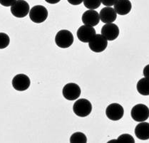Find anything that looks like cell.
<instances>
[{
  "label": "cell",
  "instance_id": "23",
  "mask_svg": "<svg viewBox=\"0 0 149 143\" xmlns=\"http://www.w3.org/2000/svg\"><path fill=\"white\" fill-rule=\"evenodd\" d=\"M67 1L69 4H71V5L77 6L81 4L84 1V0H67Z\"/></svg>",
  "mask_w": 149,
  "mask_h": 143
},
{
  "label": "cell",
  "instance_id": "17",
  "mask_svg": "<svg viewBox=\"0 0 149 143\" xmlns=\"http://www.w3.org/2000/svg\"><path fill=\"white\" fill-rule=\"evenodd\" d=\"M70 142L75 143H86L87 142V137L84 133H81V132H77L74 134L71 135L70 137Z\"/></svg>",
  "mask_w": 149,
  "mask_h": 143
},
{
  "label": "cell",
  "instance_id": "11",
  "mask_svg": "<svg viewBox=\"0 0 149 143\" xmlns=\"http://www.w3.org/2000/svg\"><path fill=\"white\" fill-rule=\"evenodd\" d=\"M119 28L113 23L105 24L101 28V34L104 36L108 41H114L118 37Z\"/></svg>",
  "mask_w": 149,
  "mask_h": 143
},
{
  "label": "cell",
  "instance_id": "16",
  "mask_svg": "<svg viewBox=\"0 0 149 143\" xmlns=\"http://www.w3.org/2000/svg\"><path fill=\"white\" fill-rule=\"evenodd\" d=\"M136 88L139 94L144 96L149 95V78L146 77L141 78L137 83Z\"/></svg>",
  "mask_w": 149,
  "mask_h": 143
},
{
  "label": "cell",
  "instance_id": "4",
  "mask_svg": "<svg viewBox=\"0 0 149 143\" xmlns=\"http://www.w3.org/2000/svg\"><path fill=\"white\" fill-rule=\"evenodd\" d=\"M131 116L136 122H144L149 117V108L144 104H137L132 108Z\"/></svg>",
  "mask_w": 149,
  "mask_h": 143
},
{
  "label": "cell",
  "instance_id": "10",
  "mask_svg": "<svg viewBox=\"0 0 149 143\" xmlns=\"http://www.w3.org/2000/svg\"><path fill=\"white\" fill-rule=\"evenodd\" d=\"M12 86L17 91H24L29 88L31 81L30 79L25 74H20L16 75L12 79Z\"/></svg>",
  "mask_w": 149,
  "mask_h": 143
},
{
  "label": "cell",
  "instance_id": "13",
  "mask_svg": "<svg viewBox=\"0 0 149 143\" xmlns=\"http://www.w3.org/2000/svg\"><path fill=\"white\" fill-rule=\"evenodd\" d=\"M100 20L105 24L113 23L117 18V14L114 8L106 7L103 8L99 13Z\"/></svg>",
  "mask_w": 149,
  "mask_h": 143
},
{
  "label": "cell",
  "instance_id": "15",
  "mask_svg": "<svg viewBox=\"0 0 149 143\" xmlns=\"http://www.w3.org/2000/svg\"><path fill=\"white\" fill-rule=\"evenodd\" d=\"M135 135L138 139L141 140H147L149 139V123L146 122H141L136 125Z\"/></svg>",
  "mask_w": 149,
  "mask_h": 143
},
{
  "label": "cell",
  "instance_id": "3",
  "mask_svg": "<svg viewBox=\"0 0 149 143\" xmlns=\"http://www.w3.org/2000/svg\"><path fill=\"white\" fill-rule=\"evenodd\" d=\"M29 18L34 23L41 24L47 20L48 10L42 5H36L29 11Z\"/></svg>",
  "mask_w": 149,
  "mask_h": 143
},
{
  "label": "cell",
  "instance_id": "20",
  "mask_svg": "<svg viewBox=\"0 0 149 143\" xmlns=\"http://www.w3.org/2000/svg\"><path fill=\"white\" fill-rule=\"evenodd\" d=\"M117 141L118 142H128V143H134L135 142V140L133 137L132 135L130 134H122L118 137Z\"/></svg>",
  "mask_w": 149,
  "mask_h": 143
},
{
  "label": "cell",
  "instance_id": "9",
  "mask_svg": "<svg viewBox=\"0 0 149 143\" xmlns=\"http://www.w3.org/2000/svg\"><path fill=\"white\" fill-rule=\"evenodd\" d=\"M96 34V30L93 28V26L85 24L81 26L78 28L77 32L79 40L83 43H89Z\"/></svg>",
  "mask_w": 149,
  "mask_h": 143
},
{
  "label": "cell",
  "instance_id": "22",
  "mask_svg": "<svg viewBox=\"0 0 149 143\" xmlns=\"http://www.w3.org/2000/svg\"><path fill=\"white\" fill-rule=\"evenodd\" d=\"M101 3L104 4V6L107 7H111L113 6L117 1V0H101Z\"/></svg>",
  "mask_w": 149,
  "mask_h": 143
},
{
  "label": "cell",
  "instance_id": "19",
  "mask_svg": "<svg viewBox=\"0 0 149 143\" xmlns=\"http://www.w3.org/2000/svg\"><path fill=\"white\" fill-rule=\"evenodd\" d=\"M10 39L5 33L0 32V49H4L9 45Z\"/></svg>",
  "mask_w": 149,
  "mask_h": 143
},
{
  "label": "cell",
  "instance_id": "18",
  "mask_svg": "<svg viewBox=\"0 0 149 143\" xmlns=\"http://www.w3.org/2000/svg\"><path fill=\"white\" fill-rule=\"evenodd\" d=\"M85 7L88 9H96L100 7L101 4V0H84Z\"/></svg>",
  "mask_w": 149,
  "mask_h": 143
},
{
  "label": "cell",
  "instance_id": "12",
  "mask_svg": "<svg viewBox=\"0 0 149 143\" xmlns=\"http://www.w3.org/2000/svg\"><path fill=\"white\" fill-rule=\"evenodd\" d=\"M81 20L85 25L95 26L100 22L99 14L93 9H88L82 14Z\"/></svg>",
  "mask_w": 149,
  "mask_h": 143
},
{
  "label": "cell",
  "instance_id": "21",
  "mask_svg": "<svg viewBox=\"0 0 149 143\" xmlns=\"http://www.w3.org/2000/svg\"><path fill=\"white\" fill-rule=\"evenodd\" d=\"M17 0H0V4L4 7H10Z\"/></svg>",
  "mask_w": 149,
  "mask_h": 143
},
{
  "label": "cell",
  "instance_id": "25",
  "mask_svg": "<svg viewBox=\"0 0 149 143\" xmlns=\"http://www.w3.org/2000/svg\"><path fill=\"white\" fill-rule=\"evenodd\" d=\"M45 1H47V3H49V4H57V3L59 2L61 0H45Z\"/></svg>",
  "mask_w": 149,
  "mask_h": 143
},
{
  "label": "cell",
  "instance_id": "24",
  "mask_svg": "<svg viewBox=\"0 0 149 143\" xmlns=\"http://www.w3.org/2000/svg\"><path fill=\"white\" fill-rule=\"evenodd\" d=\"M143 74L144 77L149 78V64L144 67L143 71Z\"/></svg>",
  "mask_w": 149,
  "mask_h": 143
},
{
  "label": "cell",
  "instance_id": "1",
  "mask_svg": "<svg viewBox=\"0 0 149 143\" xmlns=\"http://www.w3.org/2000/svg\"><path fill=\"white\" fill-rule=\"evenodd\" d=\"M73 111L74 114L81 117L89 115L92 111V105L88 100L81 98L74 103L73 106Z\"/></svg>",
  "mask_w": 149,
  "mask_h": 143
},
{
  "label": "cell",
  "instance_id": "14",
  "mask_svg": "<svg viewBox=\"0 0 149 143\" xmlns=\"http://www.w3.org/2000/svg\"><path fill=\"white\" fill-rule=\"evenodd\" d=\"M113 6L116 14L121 16L129 14L132 9V4L130 0H117Z\"/></svg>",
  "mask_w": 149,
  "mask_h": 143
},
{
  "label": "cell",
  "instance_id": "7",
  "mask_svg": "<svg viewBox=\"0 0 149 143\" xmlns=\"http://www.w3.org/2000/svg\"><path fill=\"white\" fill-rule=\"evenodd\" d=\"M108 46V40L101 34H96L88 43V47L95 53H101L106 50Z\"/></svg>",
  "mask_w": 149,
  "mask_h": 143
},
{
  "label": "cell",
  "instance_id": "5",
  "mask_svg": "<svg viewBox=\"0 0 149 143\" xmlns=\"http://www.w3.org/2000/svg\"><path fill=\"white\" fill-rule=\"evenodd\" d=\"M29 4L24 0H17L11 6V12L17 18H24L29 13Z\"/></svg>",
  "mask_w": 149,
  "mask_h": 143
},
{
  "label": "cell",
  "instance_id": "2",
  "mask_svg": "<svg viewBox=\"0 0 149 143\" xmlns=\"http://www.w3.org/2000/svg\"><path fill=\"white\" fill-rule=\"evenodd\" d=\"M74 36L69 30H60L55 36V43L58 47L61 49H67L74 43Z\"/></svg>",
  "mask_w": 149,
  "mask_h": 143
},
{
  "label": "cell",
  "instance_id": "26",
  "mask_svg": "<svg viewBox=\"0 0 149 143\" xmlns=\"http://www.w3.org/2000/svg\"><path fill=\"white\" fill-rule=\"evenodd\" d=\"M117 140H110L109 141V142H116Z\"/></svg>",
  "mask_w": 149,
  "mask_h": 143
},
{
  "label": "cell",
  "instance_id": "6",
  "mask_svg": "<svg viewBox=\"0 0 149 143\" xmlns=\"http://www.w3.org/2000/svg\"><path fill=\"white\" fill-rule=\"evenodd\" d=\"M81 93L80 87L74 83H69L64 85L62 90L63 96L68 101H75Z\"/></svg>",
  "mask_w": 149,
  "mask_h": 143
},
{
  "label": "cell",
  "instance_id": "8",
  "mask_svg": "<svg viewBox=\"0 0 149 143\" xmlns=\"http://www.w3.org/2000/svg\"><path fill=\"white\" fill-rule=\"evenodd\" d=\"M124 110L121 105L118 103H111L106 109V115L107 117L113 121H118L123 117Z\"/></svg>",
  "mask_w": 149,
  "mask_h": 143
}]
</instances>
